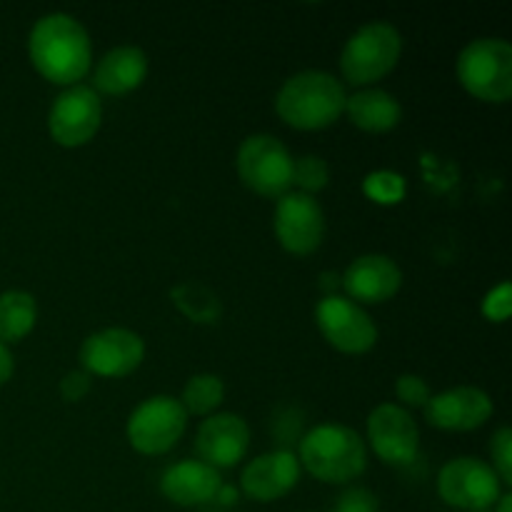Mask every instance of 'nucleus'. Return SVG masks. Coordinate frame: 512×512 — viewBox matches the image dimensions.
<instances>
[{
  "label": "nucleus",
  "instance_id": "1",
  "mask_svg": "<svg viewBox=\"0 0 512 512\" xmlns=\"http://www.w3.org/2000/svg\"><path fill=\"white\" fill-rule=\"evenodd\" d=\"M28 58L48 83L78 85L93 65V43L80 20L48 13L35 20L28 35Z\"/></svg>",
  "mask_w": 512,
  "mask_h": 512
},
{
  "label": "nucleus",
  "instance_id": "2",
  "mask_svg": "<svg viewBox=\"0 0 512 512\" xmlns=\"http://www.w3.org/2000/svg\"><path fill=\"white\" fill-rule=\"evenodd\" d=\"M345 85L328 70H300L280 85L275 113L295 130H325L345 115Z\"/></svg>",
  "mask_w": 512,
  "mask_h": 512
},
{
  "label": "nucleus",
  "instance_id": "3",
  "mask_svg": "<svg viewBox=\"0 0 512 512\" xmlns=\"http://www.w3.org/2000/svg\"><path fill=\"white\" fill-rule=\"evenodd\" d=\"M298 463L320 483L345 485L368 468V445L363 435L348 425H315L300 438Z\"/></svg>",
  "mask_w": 512,
  "mask_h": 512
},
{
  "label": "nucleus",
  "instance_id": "4",
  "mask_svg": "<svg viewBox=\"0 0 512 512\" xmlns=\"http://www.w3.org/2000/svg\"><path fill=\"white\" fill-rule=\"evenodd\" d=\"M403 55V38L393 23L373 20L355 30L340 53L343 78L355 88H375L378 80L393 73Z\"/></svg>",
  "mask_w": 512,
  "mask_h": 512
},
{
  "label": "nucleus",
  "instance_id": "5",
  "mask_svg": "<svg viewBox=\"0 0 512 512\" xmlns=\"http://www.w3.org/2000/svg\"><path fill=\"white\" fill-rule=\"evenodd\" d=\"M465 93L483 103H508L512 98V45L505 38H475L460 50L455 63Z\"/></svg>",
  "mask_w": 512,
  "mask_h": 512
},
{
  "label": "nucleus",
  "instance_id": "6",
  "mask_svg": "<svg viewBox=\"0 0 512 512\" xmlns=\"http://www.w3.org/2000/svg\"><path fill=\"white\" fill-rule=\"evenodd\" d=\"M293 163L295 158L285 148L283 140L270 133H255L240 143L238 148V175L248 190L260 198H283L293 190Z\"/></svg>",
  "mask_w": 512,
  "mask_h": 512
},
{
  "label": "nucleus",
  "instance_id": "7",
  "mask_svg": "<svg viewBox=\"0 0 512 512\" xmlns=\"http://www.w3.org/2000/svg\"><path fill=\"white\" fill-rule=\"evenodd\" d=\"M188 428V413L178 398L153 395L130 413L125 438L140 455H165L180 443Z\"/></svg>",
  "mask_w": 512,
  "mask_h": 512
},
{
  "label": "nucleus",
  "instance_id": "8",
  "mask_svg": "<svg viewBox=\"0 0 512 512\" xmlns=\"http://www.w3.org/2000/svg\"><path fill=\"white\" fill-rule=\"evenodd\" d=\"M438 495L445 505L468 512H488L503 498V483L480 458H453L438 473Z\"/></svg>",
  "mask_w": 512,
  "mask_h": 512
},
{
  "label": "nucleus",
  "instance_id": "9",
  "mask_svg": "<svg viewBox=\"0 0 512 512\" xmlns=\"http://www.w3.org/2000/svg\"><path fill=\"white\" fill-rule=\"evenodd\" d=\"M315 323L330 348L345 355H365L378 345V325L368 310L345 295L328 293L315 305Z\"/></svg>",
  "mask_w": 512,
  "mask_h": 512
},
{
  "label": "nucleus",
  "instance_id": "10",
  "mask_svg": "<svg viewBox=\"0 0 512 512\" xmlns=\"http://www.w3.org/2000/svg\"><path fill=\"white\" fill-rule=\"evenodd\" d=\"M103 103L90 85H70L48 110V133L60 148H83L98 135Z\"/></svg>",
  "mask_w": 512,
  "mask_h": 512
},
{
  "label": "nucleus",
  "instance_id": "11",
  "mask_svg": "<svg viewBox=\"0 0 512 512\" xmlns=\"http://www.w3.org/2000/svg\"><path fill=\"white\" fill-rule=\"evenodd\" d=\"M143 360L145 340L128 328H103L80 345V368L93 378H128Z\"/></svg>",
  "mask_w": 512,
  "mask_h": 512
},
{
  "label": "nucleus",
  "instance_id": "12",
  "mask_svg": "<svg viewBox=\"0 0 512 512\" xmlns=\"http://www.w3.org/2000/svg\"><path fill=\"white\" fill-rule=\"evenodd\" d=\"M273 230L285 253L313 255L325 240V213L313 195L290 190L275 200Z\"/></svg>",
  "mask_w": 512,
  "mask_h": 512
},
{
  "label": "nucleus",
  "instance_id": "13",
  "mask_svg": "<svg viewBox=\"0 0 512 512\" xmlns=\"http://www.w3.org/2000/svg\"><path fill=\"white\" fill-rule=\"evenodd\" d=\"M365 445L373 448L378 460L393 468H403L418 458L420 430L413 413L395 403H383L368 415Z\"/></svg>",
  "mask_w": 512,
  "mask_h": 512
},
{
  "label": "nucleus",
  "instance_id": "14",
  "mask_svg": "<svg viewBox=\"0 0 512 512\" xmlns=\"http://www.w3.org/2000/svg\"><path fill=\"white\" fill-rule=\"evenodd\" d=\"M340 285L345 290V298L363 305H383L398 295L403 288V270L390 255L368 253L355 258L345 268Z\"/></svg>",
  "mask_w": 512,
  "mask_h": 512
},
{
  "label": "nucleus",
  "instance_id": "15",
  "mask_svg": "<svg viewBox=\"0 0 512 512\" xmlns=\"http://www.w3.org/2000/svg\"><path fill=\"white\" fill-rule=\"evenodd\" d=\"M425 420L428 425L448 433H470L478 430L493 418V398L485 390L473 385L443 390L433 395L425 405Z\"/></svg>",
  "mask_w": 512,
  "mask_h": 512
},
{
  "label": "nucleus",
  "instance_id": "16",
  "mask_svg": "<svg viewBox=\"0 0 512 512\" xmlns=\"http://www.w3.org/2000/svg\"><path fill=\"white\" fill-rule=\"evenodd\" d=\"M250 428L240 415L213 413L195 433V450L205 465L215 470L235 468L248 455Z\"/></svg>",
  "mask_w": 512,
  "mask_h": 512
},
{
  "label": "nucleus",
  "instance_id": "17",
  "mask_svg": "<svg viewBox=\"0 0 512 512\" xmlns=\"http://www.w3.org/2000/svg\"><path fill=\"white\" fill-rule=\"evenodd\" d=\"M300 473L303 468L293 450H270L245 465L240 473V488L258 503H273L285 498L298 485Z\"/></svg>",
  "mask_w": 512,
  "mask_h": 512
},
{
  "label": "nucleus",
  "instance_id": "18",
  "mask_svg": "<svg viewBox=\"0 0 512 512\" xmlns=\"http://www.w3.org/2000/svg\"><path fill=\"white\" fill-rule=\"evenodd\" d=\"M223 485L220 470L210 468L203 460H180L165 468L160 478V493L180 508H198L218 500Z\"/></svg>",
  "mask_w": 512,
  "mask_h": 512
},
{
  "label": "nucleus",
  "instance_id": "19",
  "mask_svg": "<svg viewBox=\"0 0 512 512\" xmlns=\"http://www.w3.org/2000/svg\"><path fill=\"white\" fill-rule=\"evenodd\" d=\"M148 55L138 45H118L98 60L93 70V90L105 95H128L148 78Z\"/></svg>",
  "mask_w": 512,
  "mask_h": 512
},
{
  "label": "nucleus",
  "instance_id": "20",
  "mask_svg": "<svg viewBox=\"0 0 512 512\" xmlns=\"http://www.w3.org/2000/svg\"><path fill=\"white\" fill-rule=\"evenodd\" d=\"M345 115L355 128L363 133H390L403 120V105L393 93L383 88H360L358 93L348 95Z\"/></svg>",
  "mask_w": 512,
  "mask_h": 512
},
{
  "label": "nucleus",
  "instance_id": "21",
  "mask_svg": "<svg viewBox=\"0 0 512 512\" xmlns=\"http://www.w3.org/2000/svg\"><path fill=\"white\" fill-rule=\"evenodd\" d=\"M35 323H38V303L28 290L0 293V343H20L33 333Z\"/></svg>",
  "mask_w": 512,
  "mask_h": 512
},
{
  "label": "nucleus",
  "instance_id": "22",
  "mask_svg": "<svg viewBox=\"0 0 512 512\" xmlns=\"http://www.w3.org/2000/svg\"><path fill=\"white\" fill-rule=\"evenodd\" d=\"M180 405L190 415H200V418H208L215 410L223 405L225 400V383L223 378L213 373H198L185 383L183 395H180Z\"/></svg>",
  "mask_w": 512,
  "mask_h": 512
},
{
  "label": "nucleus",
  "instance_id": "23",
  "mask_svg": "<svg viewBox=\"0 0 512 512\" xmlns=\"http://www.w3.org/2000/svg\"><path fill=\"white\" fill-rule=\"evenodd\" d=\"M170 298H173L175 308L193 323H215L223 313L218 295L200 283H180L178 288H173Z\"/></svg>",
  "mask_w": 512,
  "mask_h": 512
},
{
  "label": "nucleus",
  "instance_id": "24",
  "mask_svg": "<svg viewBox=\"0 0 512 512\" xmlns=\"http://www.w3.org/2000/svg\"><path fill=\"white\" fill-rule=\"evenodd\" d=\"M363 193L365 198L378 205H398L408 193V183L395 170H373L365 175Z\"/></svg>",
  "mask_w": 512,
  "mask_h": 512
},
{
  "label": "nucleus",
  "instance_id": "25",
  "mask_svg": "<svg viewBox=\"0 0 512 512\" xmlns=\"http://www.w3.org/2000/svg\"><path fill=\"white\" fill-rule=\"evenodd\" d=\"M330 165L320 155H303L293 163V185L298 193L315 195L328 188Z\"/></svg>",
  "mask_w": 512,
  "mask_h": 512
},
{
  "label": "nucleus",
  "instance_id": "26",
  "mask_svg": "<svg viewBox=\"0 0 512 512\" xmlns=\"http://www.w3.org/2000/svg\"><path fill=\"white\" fill-rule=\"evenodd\" d=\"M490 468L495 470V475L500 478V483L505 488L512 485V430L510 428H498L495 430L493 440H490Z\"/></svg>",
  "mask_w": 512,
  "mask_h": 512
},
{
  "label": "nucleus",
  "instance_id": "27",
  "mask_svg": "<svg viewBox=\"0 0 512 512\" xmlns=\"http://www.w3.org/2000/svg\"><path fill=\"white\" fill-rule=\"evenodd\" d=\"M395 395H398L400 400V408L415 410L428 405V400L433 398V390H430V385L425 383V378H420V375H413V373H405L395 380Z\"/></svg>",
  "mask_w": 512,
  "mask_h": 512
},
{
  "label": "nucleus",
  "instance_id": "28",
  "mask_svg": "<svg viewBox=\"0 0 512 512\" xmlns=\"http://www.w3.org/2000/svg\"><path fill=\"white\" fill-rule=\"evenodd\" d=\"M485 318L490 323H505L512 313V285L508 280H503L500 285H495L493 290H488L483 298V305H480Z\"/></svg>",
  "mask_w": 512,
  "mask_h": 512
},
{
  "label": "nucleus",
  "instance_id": "29",
  "mask_svg": "<svg viewBox=\"0 0 512 512\" xmlns=\"http://www.w3.org/2000/svg\"><path fill=\"white\" fill-rule=\"evenodd\" d=\"M333 512H380V503L370 490L350 488L340 495Z\"/></svg>",
  "mask_w": 512,
  "mask_h": 512
},
{
  "label": "nucleus",
  "instance_id": "30",
  "mask_svg": "<svg viewBox=\"0 0 512 512\" xmlns=\"http://www.w3.org/2000/svg\"><path fill=\"white\" fill-rule=\"evenodd\" d=\"M90 388H93V375L85 373L83 368L70 370V373H65L63 380H60V398H63L65 403H80V400L90 393Z\"/></svg>",
  "mask_w": 512,
  "mask_h": 512
},
{
  "label": "nucleus",
  "instance_id": "31",
  "mask_svg": "<svg viewBox=\"0 0 512 512\" xmlns=\"http://www.w3.org/2000/svg\"><path fill=\"white\" fill-rule=\"evenodd\" d=\"M13 373H15L13 353H10L8 345L0 343V388H3L10 378H13Z\"/></svg>",
  "mask_w": 512,
  "mask_h": 512
},
{
  "label": "nucleus",
  "instance_id": "32",
  "mask_svg": "<svg viewBox=\"0 0 512 512\" xmlns=\"http://www.w3.org/2000/svg\"><path fill=\"white\" fill-rule=\"evenodd\" d=\"M493 512H512V495L510 493H503V498L495 503V510Z\"/></svg>",
  "mask_w": 512,
  "mask_h": 512
}]
</instances>
